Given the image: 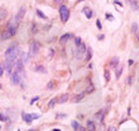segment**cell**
Segmentation results:
<instances>
[{
  "label": "cell",
  "instance_id": "2e32d148",
  "mask_svg": "<svg viewBox=\"0 0 139 131\" xmlns=\"http://www.w3.org/2000/svg\"><path fill=\"white\" fill-rule=\"evenodd\" d=\"M71 37H72L71 34H65V35H63V36L60 37V43H66V42H67Z\"/></svg>",
  "mask_w": 139,
  "mask_h": 131
},
{
  "label": "cell",
  "instance_id": "4fadbf2b",
  "mask_svg": "<svg viewBox=\"0 0 139 131\" xmlns=\"http://www.w3.org/2000/svg\"><path fill=\"white\" fill-rule=\"evenodd\" d=\"M7 18V10L5 8H0V21H4Z\"/></svg>",
  "mask_w": 139,
  "mask_h": 131
},
{
  "label": "cell",
  "instance_id": "4316f807",
  "mask_svg": "<svg viewBox=\"0 0 139 131\" xmlns=\"http://www.w3.org/2000/svg\"><path fill=\"white\" fill-rule=\"evenodd\" d=\"M55 103H56V99H52V100L49 101V105H48V107H49V108H52V107L55 106Z\"/></svg>",
  "mask_w": 139,
  "mask_h": 131
},
{
  "label": "cell",
  "instance_id": "d6a6232c",
  "mask_svg": "<svg viewBox=\"0 0 139 131\" xmlns=\"http://www.w3.org/2000/svg\"><path fill=\"white\" fill-rule=\"evenodd\" d=\"M2 73H4V66L0 65V77L2 76Z\"/></svg>",
  "mask_w": 139,
  "mask_h": 131
},
{
  "label": "cell",
  "instance_id": "7bdbcfd3",
  "mask_svg": "<svg viewBox=\"0 0 139 131\" xmlns=\"http://www.w3.org/2000/svg\"><path fill=\"white\" fill-rule=\"evenodd\" d=\"M60 1H63V0H55V2H60Z\"/></svg>",
  "mask_w": 139,
  "mask_h": 131
},
{
  "label": "cell",
  "instance_id": "8fae6325",
  "mask_svg": "<svg viewBox=\"0 0 139 131\" xmlns=\"http://www.w3.org/2000/svg\"><path fill=\"white\" fill-rule=\"evenodd\" d=\"M22 118L25 119V122L28 123V124H30V123L33 122V117H31L30 114H22Z\"/></svg>",
  "mask_w": 139,
  "mask_h": 131
},
{
  "label": "cell",
  "instance_id": "7a4b0ae2",
  "mask_svg": "<svg viewBox=\"0 0 139 131\" xmlns=\"http://www.w3.org/2000/svg\"><path fill=\"white\" fill-rule=\"evenodd\" d=\"M59 14H60V18L63 20V22H66L70 18V10L68 8L65 6V5H61L60 8H59Z\"/></svg>",
  "mask_w": 139,
  "mask_h": 131
},
{
  "label": "cell",
  "instance_id": "ba28073f",
  "mask_svg": "<svg viewBox=\"0 0 139 131\" xmlns=\"http://www.w3.org/2000/svg\"><path fill=\"white\" fill-rule=\"evenodd\" d=\"M13 66H14V61H12V60H6V64H5V71H6L8 74H10Z\"/></svg>",
  "mask_w": 139,
  "mask_h": 131
},
{
  "label": "cell",
  "instance_id": "60d3db41",
  "mask_svg": "<svg viewBox=\"0 0 139 131\" xmlns=\"http://www.w3.org/2000/svg\"><path fill=\"white\" fill-rule=\"evenodd\" d=\"M103 37H104L103 35H100V36H99V39H103Z\"/></svg>",
  "mask_w": 139,
  "mask_h": 131
},
{
  "label": "cell",
  "instance_id": "5b68a950",
  "mask_svg": "<svg viewBox=\"0 0 139 131\" xmlns=\"http://www.w3.org/2000/svg\"><path fill=\"white\" fill-rule=\"evenodd\" d=\"M18 26H19V25H16V23H14V22L12 21V22H9L8 25H7V28H6V29L9 31L10 34H12V36H13V35H15V34H16Z\"/></svg>",
  "mask_w": 139,
  "mask_h": 131
},
{
  "label": "cell",
  "instance_id": "d6986e66",
  "mask_svg": "<svg viewBox=\"0 0 139 131\" xmlns=\"http://www.w3.org/2000/svg\"><path fill=\"white\" fill-rule=\"evenodd\" d=\"M122 71H123V66H122V65H118V66L116 67V78H117V79L121 77Z\"/></svg>",
  "mask_w": 139,
  "mask_h": 131
},
{
  "label": "cell",
  "instance_id": "ab89813d",
  "mask_svg": "<svg viewBox=\"0 0 139 131\" xmlns=\"http://www.w3.org/2000/svg\"><path fill=\"white\" fill-rule=\"evenodd\" d=\"M115 4H118L119 6H122V4H121V2H119V1H117V0H115Z\"/></svg>",
  "mask_w": 139,
  "mask_h": 131
},
{
  "label": "cell",
  "instance_id": "52a82bcc",
  "mask_svg": "<svg viewBox=\"0 0 139 131\" xmlns=\"http://www.w3.org/2000/svg\"><path fill=\"white\" fill-rule=\"evenodd\" d=\"M23 65H25V64L22 63V60L21 59H19L18 61H16V64H15L14 65V69H15V72H16V73H22L23 72Z\"/></svg>",
  "mask_w": 139,
  "mask_h": 131
},
{
  "label": "cell",
  "instance_id": "bcb514c9",
  "mask_svg": "<svg viewBox=\"0 0 139 131\" xmlns=\"http://www.w3.org/2000/svg\"><path fill=\"white\" fill-rule=\"evenodd\" d=\"M0 88H1V85H0Z\"/></svg>",
  "mask_w": 139,
  "mask_h": 131
},
{
  "label": "cell",
  "instance_id": "cb8c5ba5",
  "mask_svg": "<svg viewBox=\"0 0 139 131\" xmlns=\"http://www.w3.org/2000/svg\"><path fill=\"white\" fill-rule=\"evenodd\" d=\"M72 127H73L74 130H79V127H80V125L78 124V122H77V121H73V122H72Z\"/></svg>",
  "mask_w": 139,
  "mask_h": 131
},
{
  "label": "cell",
  "instance_id": "9c48e42d",
  "mask_svg": "<svg viewBox=\"0 0 139 131\" xmlns=\"http://www.w3.org/2000/svg\"><path fill=\"white\" fill-rule=\"evenodd\" d=\"M118 63H119V58L118 57H113L111 58V60H110V67H113V69H116L117 66H118Z\"/></svg>",
  "mask_w": 139,
  "mask_h": 131
},
{
  "label": "cell",
  "instance_id": "f546056e",
  "mask_svg": "<svg viewBox=\"0 0 139 131\" xmlns=\"http://www.w3.org/2000/svg\"><path fill=\"white\" fill-rule=\"evenodd\" d=\"M132 31H133V33H137V31H138V25H137V23H133V25H132Z\"/></svg>",
  "mask_w": 139,
  "mask_h": 131
},
{
  "label": "cell",
  "instance_id": "277c9868",
  "mask_svg": "<svg viewBox=\"0 0 139 131\" xmlns=\"http://www.w3.org/2000/svg\"><path fill=\"white\" fill-rule=\"evenodd\" d=\"M25 14H26V8H25V7H21V8L19 9L18 14L15 15V18L13 19V22L16 23V25H19V23L21 22V20L23 19V16H25Z\"/></svg>",
  "mask_w": 139,
  "mask_h": 131
},
{
  "label": "cell",
  "instance_id": "5bb4252c",
  "mask_svg": "<svg viewBox=\"0 0 139 131\" xmlns=\"http://www.w3.org/2000/svg\"><path fill=\"white\" fill-rule=\"evenodd\" d=\"M68 99H70V95L68 94H63L59 99H58V102H59V103H65L66 101L68 100Z\"/></svg>",
  "mask_w": 139,
  "mask_h": 131
},
{
  "label": "cell",
  "instance_id": "b9f144b4",
  "mask_svg": "<svg viewBox=\"0 0 139 131\" xmlns=\"http://www.w3.org/2000/svg\"><path fill=\"white\" fill-rule=\"evenodd\" d=\"M79 129H80V131H85V129L82 127H79Z\"/></svg>",
  "mask_w": 139,
  "mask_h": 131
},
{
  "label": "cell",
  "instance_id": "7dc6e473",
  "mask_svg": "<svg viewBox=\"0 0 139 131\" xmlns=\"http://www.w3.org/2000/svg\"><path fill=\"white\" fill-rule=\"evenodd\" d=\"M0 129H1V127H0Z\"/></svg>",
  "mask_w": 139,
  "mask_h": 131
},
{
  "label": "cell",
  "instance_id": "ac0fdd59",
  "mask_svg": "<svg viewBox=\"0 0 139 131\" xmlns=\"http://www.w3.org/2000/svg\"><path fill=\"white\" fill-rule=\"evenodd\" d=\"M84 14L86 15L87 19H90V18L93 16V12H92V10H90L89 8H85V9H84Z\"/></svg>",
  "mask_w": 139,
  "mask_h": 131
},
{
  "label": "cell",
  "instance_id": "681fc988",
  "mask_svg": "<svg viewBox=\"0 0 139 131\" xmlns=\"http://www.w3.org/2000/svg\"><path fill=\"white\" fill-rule=\"evenodd\" d=\"M88 131H89V130H88Z\"/></svg>",
  "mask_w": 139,
  "mask_h": 131
},
{
  "label": "cell",
  "instance_id": "3957f363",
  "mask_svg": "<svg viewBox=\"0 0 139 131\" xmlns=\"http://www.w3.org/2000/svg\"><path fill=\"white\" fill-rule=\"evenodd\" d=\"M39 48H41V43L37 41H34L33 43H30V50H29V56L34 57L36 56V53L39 51Z\"/></svg>",
  "mask_w": 139,
  "mask_h": 131
},
{
  "label": "cell",
  "instance_id": "8992f818",
  "mask_svg": "<svg viewBox=\"0 0 139 131\" xmlns=\"http://www.w3.org/2000/svg\"><path fill=\"white\" fill-rule=\"evenodd\" d=\"M10 81H12L14 85L20 84V81H21V76H20L19 73H16V72H14V73L10 74Z\"/></svg>",
  "mask_w": 139,
  "mask_h": 131
},
{
  "label": "cell",
  "instance_id": "9a60e30c",
  "mask_svg": "<svg viewBox=\"0 0 139 131\" xmlns=\"http://www.w3.org/2000/svg\"><path fill=\"white\" fill-rule=\"evenodd\" d=\"M78 48H79V49H78V52H79V55H78V58H80L79 56H81L82 53H84L85 51H86V45H85L84 43H81V44H80Z\"/></svg>",
  "mask_w": 139,
  "mask_h": 131
},
{
  "label": "cell",
  "instance_id": "f1b7e54d",
  "mask_svg": "<svg viewBox=\"0 0 139 131\" xmlns=\"http://www.w3.org/2000/svg\"><path fill=\"white\" fill-rule=\"evenodd\" d=\"M104 78H106L107 81H109V80H110V73H109V71L104 72Z\"/></svg>",
  "mask_w": 139,
  "mask_h": 131
},
{
  "label": "cell",
  "instance_id": "603a6c76",
  "mask_svg": "<svg viewBox=\"0 0 139 131\" xmlns=\"http://www.w3.org/2000/svg\"><path fill=\"white\" fill-rule=\"evenodd\" d=\"M90 58H92V49H90V48H88V49H87V57H86V60H90Z\"/></svg>",
  "mask_w": 139,
  "mask_h": 131
},
{
  "label": "cell",
  "instance_id": "8d00e7d4",
  "mask_svg": "<svg viewBox=\"0 0 139 131\" xmlns=\"http://www.w3.org/2000/svg\"><path fill=\"white\" fill-rule=\"evenodd\" d=\"M106 18H108V19H110V20H113V15H110V14H106Z\"/></svg>",
  "mask_w": 139,
  "mask_h": 131
},
{
  "label": "cell",
  "instance_id": "484cf974",
  "mask_svg": "<svg viewBox=\"0 0 139 131\" xmlns=\"http://www.w3.org/2000/svg\"><path fill=\"white\" fill-rule=\"evenodd\" d=\"M36 12H37V15H38V16H41V18H43V19H48V18H47V15H44V13H43V12H41L39 9H37Z\"/></svg>",
  "mask_w": 139,
  "mask_h": 131
},
{
  "label": "cell",
  "instance_id": "ee69618b",
  "mask_svg": "<svg viewBox=\"0 0 139 131\" xmlns=\"http://www.w3.org/2000/svg\"><path fill=\"white\" fill-rule=\"evenodd\" d=\"M28 131H37L36 129H30V130H28Z\"/></svg>",
  "mask_w": 139,
  "mask_h": 131
},
{
  "label": "cell",
  "instance_id": "44dd1931",
  "mask_svg": "<svg viewBox=\"0 0 139 131\" xmlns=\"http://www.w3.org/2000/svg\"><path fill=\"white\" fill-rule=\"evenodd\" d=\"M21 60H22L23 64H26L27 61L29 60V55H28V53H25V52H23L22 55H21Z\"/></svg>",
  "mask_w": 139,
  "mask_h": 131
},
{
  "label": "cell",
  "instance_id": "4dcf8cb0",
  "mask_svg": "<svg viewBox=\"0 0 139 131\" xmlns=\"http://www.w3.org/2000/svg\"><path fill=\"white\" fill-rule=\"evenodd\" d=\"M36 70H37V71H39V72H44V73H45V72H47V70H45L44 67H41V66H38V67H36Z\"/></svg>",
  "mask_w": 139,
  "mask_h": 131
},
{
  "label": "cell",
  "instance_id": "d4e9b609",
  "mask_svg": "<svg viewBox=\"0 0 139 131\" xmlns=\"http://www.w3.org/2000/svg\"><path fill=\"white\" fill-rule=\"evenodd\" d=\"M93 90H94V86H93V85H89V86L86 88V93H88V94H89V93H92Z\"/></svg>",
  "mask_w": 139,
  "mask_h": 131
},
{
  "label": "cell",
  "instance_id": "1f68e13d",
  "mask_svg": "<svg viewBox=\"0 0 139 131\" xmlns=\"http://www.w3.org/2000/svg\"><path fill=\"white\" fill-rule=\"evenodd\" d=\"M96 26H97V28H99V29H102V25H101L100 20H97V21H96Z\"/></svg>",
  "mask_w": 139,
  "mask_h": 131
},
{
  "label": "cell",
  "instance_id": "d590c367",
  "mask_svg": "<svg viewBox=\"0 0 139 131\" xmlns=\"http://www.w3.org/2000/svg\"><path fill=\"white\" fill-rule=\"evenodd\" d=\"M108 131H116V128H115V127H113V125H111V127H109Z\"/></svg>",
  "mask_w": 139,
  "mask_h": 131
},
{
  "label": "cell",
  "instance_id": "7c38bea8",
  "mask_svg": "<svg viewBox=\"0 0 139 131\" xmlns=\"http://www.w3.org/2000/svg\"><path fill=\"white\" fill-rule=\"evenodd\" d=\"M9 37H12V34H10L7 29H5V30L1 33V39H8Z\"/></svg>",
  "mask_w": 139,
  "mask_h": 131
},
{
  "label": "cell",
  "instance_id": "30bf717a",
  "mask_svg": "<svg viewBox=\"0 0 139 131\" xmlns=\"http://www.w3.org/2000/svg\"><path fill=\"white\" fill-rule=\"evenodd\" d=\"M84 96H85L84 93H79V94H77L76 96H74L72 101H73V103H78L79 101H81L82 99H84Z\"/></svg>",
  "mask_w": 139,
  "mask_h": 131
},
{
  "label": "cell",
  "instance_id": "f6af8a7d",
  "mask_svg": "<svg viewBox=\"0 0 139 131\" xmlns=\"http://www.w3.org/2000/svg\"><path fill=\"white\" fill-rule=\"evenodd\" d=\"M52 131H60V130H59V129H53Z\"/></svg>",
  "mask_w": 139,
  "mask_h": 131
},
{
  "label": "cell",
  "instance_id": "7402d4cb",
  "mask_svg": "<svg viewBox=\"0 0 139 131\" xmlns=\"http://www.w3.org/2000/svg\"><path fill=\"white\" fill-rule=\"evenodd\" d=\"M131 6L135 10H139V5H138V1L137 0H132L131 1Z\"/></svg>",
  "mask_w": 139,
  "mask_h": 131
},
{
  "label": "cell",
  "instance_id": "74e56055",
  "mask_svg": "<svg viewBox=\"0 0 139 131\" xmlns=\"http://www.w3.org/2000/svg\"><path fill=\"white\" fill-rule=\"evenodd\" d=\"M49 56H50V58H52V57H53V50H50Z\"/></svg>",
  "mask_w": 139,
  "mask_h": 131
},
{
  "label": "cell",
  "instance_id": "f35d334b",
  "mask_svg": "<svg viewBox=\"0 0 139 131\" xmlns=\"http://www.w3.org/2000/svg\"><path fill=\"white\" fill-rule=\"evenodd\" d=\"M0 119H1V121H5V119H6V117H5L4 115H0Z\"/></svg>",
  "mask_w": 139,
  "mask_h": 131
},
{
  "label": "cell",
  "instance_id": "e575fe53",
  "mask_svg": "<svg viewBox=\"0 0 139 131\" xmlns=\"http://www.w3.org/2000/svg\"><path fill=\"white\" fill-rule=\"evenodd\" d=\"M52 87H53V82H52V81H50L49 84H48V88L50 89V88H52Z\"/></svg>",
  "mask_w": 139,
  "mask_h": 131
},
{
  "label": "cell",
  "instance_id": "83f0119b",
  "mask_svg": "<svg viewBox=\"0 0 139 131\" xmlns=\"http://www.w3.org/2000/svg\"><path fill=\"white\" fill-rule=\"evenodd\" d=\"M74 42H76L77 47H79V45L81 44V38H80V37H76V38H74Z\"/></svg>",
  "mask_w": 139,
  "mask_h": 131
},
{
  "label": "cell",
  "instance_id": "836d02e7",
  "mask_svg": "<svg viewBox=\"0 0 139 131\" xmlns=\"http://www.w3.org/2000/svg\"><path fill=\"white\" fill-rule=\"evenodd\" d=\"M38 100V98H34V99H31V101H30V105H33L34 102H36V101Z\"/></svg>",
  "mask_w": 139,
  "mask_h": 131
},
{
  "label": "cell",
  "instance_id": "c3c4849f",
  "mask_svg": "<svg viewBox=\"0 0 139 131\" xmlns=\"http://www.w3.org/2000/svg\"><path fill=\"white\" fill-rule=\"evenodd\" d=\"M19 131H20V130H19Z\"/></svg>",
  "mask_w": 139,
  "mask_h": 131
},
{
  "label": "cell",
  "instance_id": "ffe728a7",
  "mask_svg": "<svg viewBox=\"0 0 139 131\" xmlns=\"http://www.w3.org/2000/svg\"><path fill=\"white\" fill-rule=\"evenodd\" d=\"M87 128H88V130H89V131H95V124H94V122L88 121L87 122Z\"/></svg>",
  "mask_w": 139,
  "mask_h": 131
},
{
  "label": "cell",
  "instance_id": "e0dca14e",
  "mask_svg": "<svg viewBox=\"0 0 139 131\" xmlns=\"http://www.w3.org/2000/svg\"><path fill=\"white\" fill-rule=\"evenodd\" d=\"M104 114H106V113H104L103 109H102V110H100L97 114H96V118H97L100 122H102L103 121V117H104Z\"/></svg>",
  "mask_w": 139,
  "mask_h": 131
},
{
  "label": "cell",
  "instance_id": "6da1fadb",
  "mask_svg": "<svg viewBox=\"0 0 139 131\" xmlns=\"http://www.w3.org/2000/svg\"><path fill=\"white\" fill-rule=\"evenodd\" d=\"M19 52H20V51H19V48L16 47V45H13V47L8 48V49L6 50V52H5V57H6V60L14 61L18 58Z\"/></svg>",
  "mask_w": 139,
  "mask_h": 131
}]
</instances>
